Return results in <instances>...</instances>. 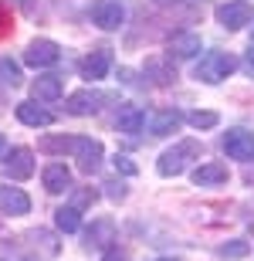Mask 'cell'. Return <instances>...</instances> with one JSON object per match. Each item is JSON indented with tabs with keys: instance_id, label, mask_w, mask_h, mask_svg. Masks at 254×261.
Here are the masks:
<instances>
[{
	"instance_id": "cell-1",
	"label": "cell",
	"mask_w": 254,
	"mask_h": 261,
	"mask_svg": "<svg viewBox=\"0 0 254 261\" xmlns=\"http://www.w3.org/2000/svg\"><path fill=\"white\" fill-rule=\"evenodd\" d=\"M200 156H204V146L196 143V139H180L173 149H166V153L159 156L156 170H159V176H180L186 170V163L200 160Z\"/></svg>"
},
{
	"instance_id": "cell-2",
	"label": "cell",
	"mask_w": 254,
	"mask_h": 261,
	"mask_svg": "<svg viewBox=\"0 0 254 261\" xmlns=\"http://www.w3.org/2000/svg\"><path fill=\"white\" fill-rule=\"evenodd\" d=\"M65 153H71L78 160L81 173H95L102 166V143L88 139V136H65Z\"/></svg>"
},
{
	"instance_id": "cell-3",
	"label": "cell",
	"mask_w": 254,
	"mask_h": 261,
	"mask_svg": "<svg viewBox=\"0 0 254 261\" xmlns=\"http://www.w3.org/2000/svg\"><path fill=\"white\" fill-rule=\"evenodd\" d=\"M234 68H237L234 55H227V51H207L204 58H200V65H196V78L207 82V85H217L227 75H234Z\"/></svg>"
},
{
	"instance_id": "cell-4",
	"label": "cell",
	"mask_w": 254,
	"mask_h": 261,
	"mask_svg": "<svg viewBox=\"0 0 254 261\" xmlns=\"http://www.w3.org/2000/svg\"><path fill=\"white\" fill-rule=\"evenodd\" d=\"M24 61H27L31 68H51V65H58V61H61V48L54 44V41H48V38H38V41H31V44H27Z\"/></svg>"
},
{
	"instance_id": "cell-5",
	"label": "cell",
	"mask_w": 254,
	"mask_h": 261,
	"mask_svg": "<svg viewBox=\"0 0 254 261\" xmlns=\"http://www.w3.org/2000/svg\"><path fill=\"white\" fill-rule=\"evenodd\" d=\"M108 102L105 92H95V88H81V92H75V95H68V102H65V109H68L71 116H95L98 109Z\"/></svg>"
},
{
	"instance_id": "cell-6",
	"label": "cell",
	"mask_w": 254,
	"mask_h": 261,
	"mask_svg": "<svg viewBox=\"0 0 254 261\" xmlns=\"http://www.w3.org/2000/svg\"><path fill=\"white\" fill-rule=\"evenodd\" d=\"M4 170H7L14 180H27V176H34V153H31L27 146H14V149H7V156H4Z\"/></svg>"
},
{
	"instance_id": "cell-7",
	"label": "cell",
	"mask_w": 254,
	"mask_h": 261,
	"mask_svg": "<svg viewBox=\"0 0 254 261\" xmlns=\"http://www.w3.org/2000/svg\"><path fill=\"white\" fill-rule=\"evenodd\" d=\"M217 20H220V28L227 31H241L244 24L254 20V7L244 4V0H237V4H224V7H217Z\"/></svg>"
},
{
	"instance_id": "cell-8",
	"label": "cell",
	"mask_w": 254,
	"mask_h": 261,
	"mask_svg": "<svg viewBox=\"0 0 254 261\" xmlns=\"http://www.w3.org/2000/svg\"><path fill=\"white\" fill-rule=\"evenodd\" d=\"M108 68H112V51H108V48H98V51H92V55H85V58L78 61L81 78H88V82H98V78H105V75H108Z\"/></svg>"
},
{
	"instance_id": "cell-9",
	"label": "cell",
	"mask_w": 254,
	"mask_h": 261,
	"mask_svg": "<svg viewBox=\"0 0 254 261\" xmlns=\"http://www.w3.org/2000/svg\"><path fill=\"white\" fill-rule=\"evenodd\" d=\"M224 153L231 160H254V133L247 129H231L224 136Z\"/></svg>"
},
{
	"instance_id": "cell-10",
	"label": "cell",
	"mask_w": 254,
	"mask_h": 261,
	"mask_svg": "<svg viewBox=\"0 0 254 261\" xmlns=\"http://www.w3.org/2000/svg\"><path fill=\"white\" fill-rule=\"evenodd\" d=\"M122 17H126V10H122V4H116V0H95V4H92V20H95L102 31H116L119 24H122Z\"/></svg>"
},
{
	"instance_id": "cell-11",
	"label": "cell",
	"mask_w": 254,
	"mask_h": 261,
	"mask_svg": "<svg viewBox=\"0 0 254 261\" xmlns=\"http://www.w3.org/2000/svg\"><path fill=\"white\" fill-rule=\"evenodd\" d=\"M112 241H116V224L108 221V217L95 221L85 231V248L88 251H105V248H112Z\"/></svg>"
},
{
	"instance_id": "cell-12",
	"label": "cell",
	"mask_w": 254,
	"mask_h": 261,
	"mask_svg": "<svg viewBox=\"0 0 254 261\" xmlns=\"http://www.w3.org/2000/svg\"><path fill=\"white\" fill-rule=\"evenodd\" d=\"M143 71H146V78H153V85H173L176 82V68H173V58H170V55H153V58H146Z\"/></svg>"
},
{
	"instance_id": "cell-13",
	"label": "cell",
	"mask_w": 254,
	"mask_h": 261,
	"mask_svg": "<svg viewBox=\"0 0 254 261\" xmlns=\"http://www.w3.org/2000/svg\"><path fill=\"white\" fill-rule=\"evenodd\" d=\"M27 211H31V197L20 187H0V214L20 217V214H27Z\"/></svg>"
},
{
	"instance_id": "cell-14",
	"label": "cell",
	"mask_w": 254,
	"mask_h": 261,
	"mask_svg": "<svg viewBox=\"0 0 254 261\" xmlns=\"http://www.w3.org/2000/svg\"><path fill=\"white\" fill-rule=\"evenodd\" d=\"M41 180H44V190L48 194H65L68 184H71V170L65 163H48L44 173H41Z\"/></svg>"
},
{
	"instance_id": "cell-15",
	"label": "cell",
	"mask_w": 254,
	"mask_h": 261,
	"mask_svg": "<svg viewBox=\"0 0 254 261\" xmlns=\"http://www.w3.org/2000/svg\"><path fill=\"white\" fill-rule=\"evenodd\" d=\"M193 55H200V34L180 31L170 38V58H193Z\"/></svg>"
},
{
	"instance_id": "cell-16",
	"label": "cell",
	"mask_w": 254,
	"mask_h": 261,
	"mask_svg": "<svg viewBox=\"0 0 254 261\" xmlns=\"http://www.w3.org/2000/svg\"><path fill=\"white\" fill-rule=\"evenodd\" d=\"M143 126H146V112H143L139 106H122L119 109V116H116V129L119 133L136 136V133H143Z\"/></svg>"
},
{
	"instance_id": "cell-17",
	"label": "cell",
	"mask_w": 254,
	"mask_h": 261,
	"mask_svg": "<svg viewBox=\"0 0 254 261\" xmlns=\"http://www.w3.org/2000/svg\"><path fill=\"white\" fill-rule=\"evenodd\" d=\"M180 122H183V116H180L176 109H159V112L149 116V133L153 136H170V133L180 129Z\"/></svg>"
},
{
	"instance_id": "cell-18",
	"label": "cell",
	"mask_w": 254,
	"mask_h": 261,
	"mask_svg": "<svg viewBox=\"0 0 254 261\" xmlns=\"http://www.w3.org/2000/svg\"><path fill=\"white\" fill-rule=\"evenodd\" d=\"M17 119L24 122V126H31V129H44V126L54 122V116H51L48 109L34 106V102H20V106H17Z\"/></svg>"
},
{
	"instance_id": "cell-19",
	"label": "cell",
	"mask_w": 254,
	"mask_h": 261,
	"mask_svg": "<svg viewBox=\"0 0 254 261\" xmlns=\"http://www.w3.org/2000/svg\"><path fill=\"white\" fill-rule=\"evenodd\" d=\"M61 78L58 75H41L34 78V85H31V95L38 98V102H54V98H61Z\"/></svg>"
},
{
	"instance_id": "cell-20",
	"label": "cell",
	"mask_w": 254,
	"mask_h": 261,
	"mask_svg": "<svg viewBox=\"0 0 254 261\" xmlns=\"http://www.w3.org/2000/svg\"><path fill=\"white\" fill-rule=\"evenodd\" d=\"M227 180V166L224 163H200L193 170V184L196 187H217Z\"/></svg>"
},
{
	"instance_id": "cell-21",
	"label": "cell",
	"mask_w": 254,
	"mask_h": 261,
	"mask_svg": "<svg viewBox=\"0 0 254 261\" xmlns=\"http://www.w3.org/2000/svg\"><path fill=\"white\" fill-rule=\"evenodd\" d=\"M54 224H58V231H65V234H75V231L81 227L78 207H58V211H54Z\"/></svg>"
},
{
	"instance_id": "cell-22",
	"label": "cell",
	"mask_w": 254,
	"mask_h": 261,
	"mask_svg": "<svg viewBox=\"0 0 254 261\" xmlns=\"http://www.w3.org/2000/svg\"><path fill=\"white\" fill-rule=\"evenodd\" d=\"M186 122H190L193 129H214L217 122H220V116H217V112H200V109H196V112L186 116Z\"/></svg>"
},
{
	"instance_id": "cell-23",
	"label": "cell",
	"mask_w": 254,
	"mask_h": 261,
	"mask_svg": "<svg viewBox=\"0 0 254 261\" xmlns=\"http://www.w3.org/2000/svg\"><path fill=\"white\" fill-rule=\"evenodd\" d=\"M0 82H4V85H20V68L14 65V61L10 58H0Z\"/></svg>"
},
{
	"instance_id": "cell-24",
	"label": "cell",
	"mask_w": 254,
	"mask_h": 261,
	"mask_svg": "<svg viewBox=\"0 0 254 261\" xmlns=\"http://www.w3.org/2000/svg\"><path fill=\"white\" fill-rule=\"evenodd\" d=\"M251 251L247 241H231V244H220V258H244Z\"/></svg>"
},
{
	"instance_id": "cell-25",
	"label": "cell",
	"mask_w": 254,
	"mask_h": 261,
	"mask_svg": "<svg viewBox=\"0 0 254 261\" xmlns=\"http://www.w3.org/2000/svg\"><path fill=\"white\" fill-rule=\"evenodd\" d=\"M95 200H98V190L85 187V190H75V203L71 207H85V203H95Z\"/></svg>"
},
{
	"instance_id": "cell-26",
	"label": "cell",
	"mask_w": 254,
	"mask_h": 261,
	"mask_svg": "<svg viewBox=\"0 0 254 261\" xmlns=\"http://www.w3.org/2000/svg\"><path fill=\"white\" fill-rule=\"evenodd\" d=\"M112 163H116V170H119V173H126V176H136V173H139V166L132 163L129 156H116Z\"/></svg>"
},
{
	"instance_id": "cell-27",
	"label": "cell",
	"mask_w": 254,
	"mask_h": 261,
	"mask_svg": "<svg viewBox=\"0 0 254 261\" xmlns=\"http://www.w3.org/2000/svg\"><path fill=\"white\" fill-rule=\"evenodd\" d=\"M108 187V197H112V200H122V197H126V187L122 184H105Z\"/></svg>"
},
{
	"instance_id": "cell-28",
	"label": "cell",
	"mask_w": 254,
	"mask_h": 261,
	"mask_svg": "<svg viewBox=\"0 0 254 261\" xmlns=\"http://www.w3.org/2000/svg\"><path fill=\"white\" fill-rule=\"evenodd\" d=\"M10 31V17H7V10H4V4H0V38Z\"/></svg>"
},
{
	"instance_id": "cell-29",
	"label": "cell",
	"mask_w": 254,
	"mask_h": 261,
	"mask_svg": "<svg viewBox=\"0 0 254 261\" xmlns=\"http://www.w3.org/2000/svg\"><path fill=\"white\" fill-rule=\"evenodd\" d=\"M105 261H126V254H122V251H108Z\"/></svg>"
},
{
	"instance_id": "cell-30",
	"label": "cell",
	"mask_w": 254,
	"mask_h": 261,
	"mask_svg": "<svg viewBox=\"0 0 254 261\" xmlns=\"http://www.w3.org/2000/svg\"><path fill=\"white\" fill-rule=\"evenodd\" d=\"M247 68L254 71V44H251V51H247Z\"/></svg>"
},
{
	"instance_id": "cell-31",
	"label": "cell",
	"mask_w": 254,
	"mask_h": 261,
	"mask_svg": "<svg viewBox=\"0 0 254 261\" xmlns=\"http://www.w3.org/2000/svg\"><path fill=\"white\" fill-rule=\"evenodd\" d=\"M0 261H27V258H0Z\"/></svg>"
},
{
	"instance_id": "cell-32",
	"label": "cell",
	"mask_w": 254,
	"mask_h": 261,
	"mask_svg": "<svg viewBox=\"0 0 254 261\" xmlns=\"http://www.w3.org/2000/svg\"><path fill=\"white\" fill-rule=\"evenodd\" d=\"M251 44H254V20H251Z\"/></svg>"
},
{
	"instance_id": "cell-33",
	"label": "cell",
	"mask_w": 254,
	"mask_h": 261,
	"mask_svg": "<svg viewBox=\"0 0 254 261\" xmlns=\"http://www.w3.org/2000/svg\"><path fill=\"white\" fill-rule=\"evenodd\" d=\"M159 261H180V258H159Z\"/></svg>"
},
{
	"instance_id": "cell-34",
	"label": "cell",
	"mask_w": 254,
	"mask_h": 261,
	"mask_svg": "<svg viewBox=\"0 0 254 261\" xmlns=\"http://www.w3.org/2000/svg\"><path fill=\"white\" fill-rule=\"evenodd\" d=\"M0 149H4V136H0Z\"/></svg>"
},
{
	"instance_id": "cell-35",
	"label": "cell",
	"mask_w": 254,
	"mask_h": 261,
	"mask_svg": "<svg viewBox=\"0 0 254 261\" xmlns=\"http://www.w3.org/2000/svg\"><path fill=\"white\" fill-rule=\"evenodd\" d=\"M193 4H204V0H193Z\"/></svg>"
},
{
	"instance_id": "cell-36",
	"label": "cell",
	"mask_w": 254,
	"mask_h": 261,
	"mask_svg": "<svg viewBox=\"0 0 254 261\" xmlns=\"http://www.w3.org/2000/svg\"><path fill=\"white\" fill-rule=\"evenodd\" d=\"M17 4H24V0H17Z\"/></svg>"
}]
</instances>
